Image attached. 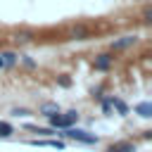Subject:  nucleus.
<instances>
[{"label":"nucleus","mask_w":152,"mask_h":152,"mask_svg":"<svg viewBox=\"0 0 152 152\" xmlns=\"http://www.w3.org/2000/svg\"><path fill=\"white\" fill-rule=\"evenodd\" d=\"M57 83H59V86H62V88H69V86H71V78H69V76H66V74H62V76H59V78H57Z\"/></svg>","instance_id":"4468645a"},{"label":"nucleus","mask_w":152,"mask_h":152,"mask_svg":"<svg viewBox=\"0 0 152 152\" xmlns=\"http://www.w3.org/2000/svg\"><path fill=\"white\" fill-rule=\"evenodd\" d=\"M71 36L78 38V40H83V38L88 36V28H86V26H74V28H71Z\"/></svg>","instance_id":"9d476101"},{"label":"nucleus","mask_w":152,"mask_h":152,"mask_svg":"<svg viewBox=\"0 0 152 152\" xmlns=\"http://www.w3.org/2000/svg\"><path fill=\"white\" fill-rule=\"evenodd\" d=\"M12 133H14L12 124H7V121H0V138H7V135H12Z\"/></svg>","instance_id":"9b49d317"},{"label":"nucleus","mask_w":152,"mask_h":152,"mask_svg":"<svg viewBox=\"0 0 152 152\" xmlns=\"http://www.w3.org/2000/svg\"><path fill=\"white\" fill-rule=\"evenodd\" d=\"M62 135H69V138H74V140H81V142H88V145H93V142H97V135H93V133H88V131H81V128H64V133Z\"/></svg>","instance_id":"f257e3e1"},{"label":"nucleus","mask_w":152,"mask_h":152,"mask_svg":"<svg viewBox=\"0 0 152 152\" xmlns=\"http://www.w3.org/2000/svg\"><path fill=\"white\" fill-rule=\"evenodd\" d=\"M21 62H24V64H26L28 69H33V66H36V62H33L31 57H21Z\"/></svg>","instance_id":"f3484780"},{"label":"nucleus","mask_w":152,"mask_h":152,"mask_svg":"<svg viewBox=\"0 0 152 152\" xmlns=\"http://www.w3.org/2000/svg\"><path fill=\"white\" fill-rule=\"evenodd\" d=\"M17 40H31V33H19Z\"/></svg>","instance_id":"a211bd4d"},{"label":"nucleus","mask_w":152,"mask_h":152,"mask_svg":"<svg viewBox=\"0 0 152 152\" xmlns=\"http://www.w3.org/2000/svg\"><path fill=\"white\" fill-rule=\"evenodd\" d=\"M28 131H33V133H38V135H52L55 133V128H38V126H26Z\"/></svg>","instance_id":"f8f14e48"},{"label":"nucleus","mask_w":152,"mask_h":152,"mask_svg":"<svg viewBox=\"0 0 152 152\" xmlns=\"http://www.w3.org/2000/svg\"><path fill=\"white\" fill-rule=\"evenodd\" d=\"M102 112H104V114H112V104H109V100H102Z\"/></svg>","instance_id":"dca6fc26"},{"label":"nucleus","mask_w":152,"mask_h":152,"mask_svg":"<svg viewBox=\"0 0 152 152\" xmlns=\"http://www.w3.org/2000/svg\"><path fill=\"white\" fill-rule=\"evenodd\" d=\"M112 62H114V57H112L109 52H102V55H97V57H95L93 66H95L97 71H107V69L112 66Z\"/></svg>","instance_id":"f03ea898"},{"label":"nucleus","mask_w":152,"mask_h":152,"mask_svg":"<svg viewBox=\"0 0 152 152\" xmlns=\"http://www.w3.org/2000/svg\"><path fill=\"white\" fill-rule=\"evenodd\" d=\"M107 152H135V145L128 142V140H121V142H114L107 147Z\"/></svg>","instance_id":"39448f33"},{"label":"nucleus","mask_w":152,"mask_h":152,"mask_svg":"<svg viewBox=\"0 0 152 152\" xmlns=\"http://www.w3.org/2000/svg\"><path fill=\"white\" fill-rule=\"evenodd\" d=\"M31 145H48V147L64 150V142H62V140H31Z\"/></svg>","instance_id":"1a4fd4ad"},{"label":"nucleus","mask_w":152,"mask_h":152,"mask_svg":"<svg viewBox=\"0 0 152 152\" xmlns=\"http://www.w3.org/2000/svg\"><path fill=\"white\" fill-rule=\"evenodd\" d=\"M135 43H138V36H121L119 40L112 43V50H126V48H131Z\"/></svg>","instance_id":"7ed1b4c3"},{"label":"nucleus","mask_w":152,"mask_h":152,"mask_svg":"<svg viewBox=\"0 0 152 152\" xmlns=\"http://www.w3.org/2000/svg\"><path fill=\"white\" fill-rule=\"evenodd\" d=\"M59 112V104L57 102H45V104H40V114H45V116H52V114H57Z\"/></svg>","instance_id":"0eeeda50"},{"label":"nucleus","mask_w":152,"mask_h":152,"mask_svg":"<svg viewBox=\"0 0 152 152\" xmlns=\"http://www.w3.org/2000/svg\"><path fill=\"white\" fill-rule=\"evenodd\" d=\"M0 69H7V62H5V55L0 52Z\"/></svg>","instance_id":"6ab92c4d"},{"label":"nucleus","mask_w":152,"mask_h":152,"mask_svg":"<svg viewBox=\"0 0 152 152\" xmlns=\"http://www.w3.org/2000/svg\"><path fill=\"white\" fill-rule=\"evenodd\" d=\"M135 112H138L142 119H150V116H152V104H150V102H140V104H135Z\"/></svg>","instance_id":"6e6552de"},{"label":"nucleus","mask_w":152,"mask_h":152,"mask_svg":"<svg viewBox=\"0 0 152 152\" xmlns=\"http://www.w3.org/2000/svg\"><path fill=\"white\" fill-rule=\"evenodd\" d=\"M59 119H62V128H69V126H74L78 121V112L76 109H69V112L59 114Z\"/></svg>","instance_id":"20e7f679"},{"label":"nucleus","mask_w":152,"mask_h":152,"mask_svg":"<svg viewBox=\"0 0 152 152\" xmlns=\"http://www.w3.org/2000/svg\"><path fill=\"white\" fill-rule=\"evenodd\" d=\"M12 114H17V116H24V114H28V112H26V109H14Z\"/></svg>","instance_id":"aec40b11"},{"label":"nucleus","mask_w":152,"mask_h":152,"mask_svg":"<svg viewBox=\"0 0 152 152\" xmlns=\"http://www.w3.org/2000/svg\"><path fill=\"white\" fill-rule=\"evenodd\" d=\"M2 55H5V62H7V69H10V66H14V64H17V59H19V57H17L14 52H10V50H7V52H2Z\"/></svg>","instance_id":"ddd939ff"},{"label":"nucleus","mask_w":152,"mask_h":152,"mask_svg":"<svg viewBox=\"0 0 152 152\" xmlns=\"http://www.w3.org/2000/svg\"><path fill=\"white\" fill-rule=\"evenodd\" d=\"M107 100H109L112 109H116V112H119L121 116H126V114H128V104H126L124 100H119V97H114V95H112V97H107Z\"/></svg>","instance_id":"423d86ee"},{"label":"nucleus","mask_w":152,"mask_h":152,"mask_svg":"<svg viewBox=\"0 0 152 152\" xmlns=\"http://www.w3.org/2000/svg\"><path fill=\"white\" fill-rule=\"evenodd\" d=\"M142 21H145V24H150V21H152V12H150V7H145V10H142Z\"/></svg>","instance_id":"2eb2a0df"}]
</instances>
